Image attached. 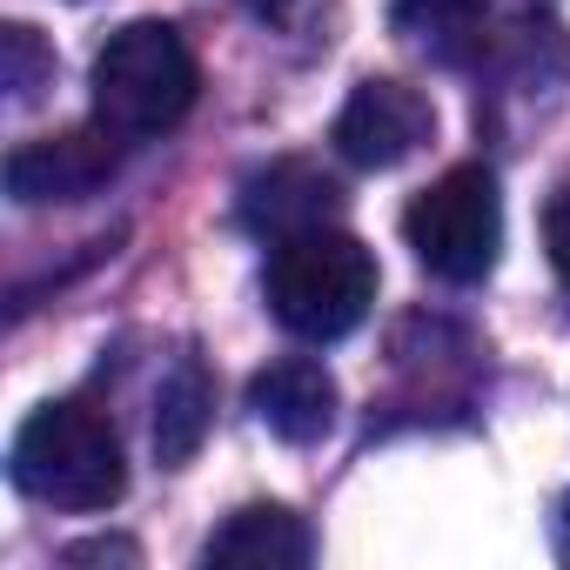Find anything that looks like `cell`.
<instances>
[{
    "instance_id": "cell-15",
    "label": "cell",
    "mask_w": 570,
    "mask_h": 570,
    "mask_svg": "<svg viewBox=\"0 0 570 570\" xmlns=\"http://www.w3.org/2000/svg\"><path fill=\"white\" fill-rule=\"evenodd\" d=\"M550 543H557V557L570 563V490L557 497V510H550Z\"/></svg>"
},
{
    "instance_id": "cell-9",
    "label": "cell",
    "mask_w": 570,
    "mask_h": 570,
    "mask_svg": "<svg viewBox=\"0 0 570 570\" xmlns=\"http://www.w3.org/2000/svg\"><path fill=\"white\" fill-rule=\"evenodd\" d=\"M316 557V537L296 510L248 503L208 537V563H255V570H303Z\"/></svg>"
},
{
    "instance_id": "cell-16",
    "label": "cell",
    "mask_w": 570,
    "mask_h": 570,
    "mask_svg": "<svg viewBox=\"0 0 570 570\" xmlns=\"http://www.w3.org/2000/svg\"><path fill=\"white\" fill-rule=\"evenodd\" d=\"M242 8H255V14H282L289 0H242Z\"/></svg>"
},
{
    "instance_id": "cell-6",
    "label": "cell",
    "mask_w": 570,
    "mask_h": 570,
    "mask_svg": "<svg viewBox=\"0 0 570 570\" xmlns=\"http://www.w3.org/2000/svg\"><path fill=\"white\" fill-rule=\"evenodd\" d=\"M430 128H436V108H430V95H416V88H403V81H356L350 88V101L336 108V128H330V141H336V155L350 161V168H396V161H410L423 141H430Z\"/></svg>"
},
{
    "instance_id": "cell-13",
    "label": "cell",
    "mask_w": 570,
    "mask_h": 570,
    "mask_svg": "<svg viewBox=\"0 0 570 570\" xmlns=\"http://www.w3.org/2000/svg\"><path fill=\"white\" fill-rule=\"evenodd\" d=\"M543 248H550V268H557V282L570 289V181L550 195V208H543Z\"/></svg>"
},
{
    "instance_id": "cell-12",
    "label": "cell",
    "mask_w": 570,
    "mask_h": 570,
    "mask_svg": "<svg viewBox=\"0 0 570 570\" xmlns=\"http://www.w3.org/2000/svg\"><path fill=\"white\" fill-rule=\"evenodd\" d=\"M0 81H8V101L14 108H28L48 81H55V55L41 48V35L35 28H0Z\"/></svg>"
},
{
    "instance_id": "cell-3",
    "label": "cell",
    "mask_w": 570,
    "mask_h": 570,
    "mask_svg": "<svg viewBox=\"0 0 570 570\" xmlns=\"http://www.w3.org/2000/svg\"><path fill=\"white\" fill-rule=\"evenodd\" d=\"M202 95L195 48L168 21H128L95 55V121L121 141H161Z\"/></svg>"
},
{
    "instance_id": "cell-1",
    "label": "cell",
    "mask_w": 570,
    "mask_h": 570,
    "mask_svg": "<svg viewBox=\"0 0 570 570\" xmlns=\"http://www.w3.org/2000/svg\"><path fill=\"white\" fill-rule=\"evenodd\" d=\"M268 316L303 336V343H336L350 330H363V316L376 309V255L350 235V228H303L268 242Z\"/></svg>"
},
{
    "instance_id": "cell-8",
    "label": "cell",
    "mask_w": 570,
    "mask_h": 570,
    "mask_svg": "<svg viewBox=\"0 0 570 570\" xmlns=\"http://www.w3.org/2000/svg\"><path fill=\"white\" fill-rule=\"evenodd\" d=\"M336 208H343L336 181H330L323 168H309V161H275V168H262V175L242 188V222H248L255 235H268V242L303 235V228H323Z\"/></svg>"
},
{
    "instance_id": "cell-5",
    "label": "cell",
    "mask_w": 570,
    "mask_h": 570,
    "mask_svg": "<svg viewBox=\"0 0 570 570\" xmlns=\"http://www.w3.org/2000/svg\"><path fill=\"white\" fill-rule=\"evenodd\" d=\"M121 135H108L101 121L68 128V135H41L28 148L8 155V195L21 208H55V202H88L115 181L121 168Z\"/></svg>"
},
{
    "instance_id": "cell-4",
    "label": "cell",
    "mask_w": 570,
    "mask_h": 570,
    "mask_svg": "<svg viewBox=\"0 0 570 570\" xmlns=\"http://www.w3.org/2000/svg\"><path fill=\"white\" fill-rule=\"evenodd\" d=\"M403 235L416 248V262L436 275V282H483L503 255V195H497V175L483 161H463L450 175H436L410 208H403Z\"/></svg>"
},
{
    "instance_id": "cell-10",
    "label": "cell",
    "mask_w": 570,
    "mask_h": 570,
    "mask_svg": "<svg viewBox=\"0 0 570 570\" xmlns=\"http://www.w3.org/2000/svg\"><path fill=\"white\" fill-rule=\"evenodd\" d=\"M208 423H215V383H208V370H202L195 356H181V363L161 376V396H155V456H161L168 470H181V463L202 450Z\"/></svg>"
},
{
    "instance_id": "cell-14",
    "label": "cell",
    "mask_w": 570,
    "mask_h": 570,
    "mask_svg": "<svg viewBox=\"0 0 570 570\" xmlns=\"http://www.w3.org/2000/svg\"><path fill=\"white\" fill-rule=\"evenodd\" d=\"M68 563H135V543H75Z\"/></svg>"
},
{
    "instance_id": "cell-7",
    "label": "cell",
    "mask_w": 570,
    "mask_h": 570,
    "mask_svg": "<svg viewBox=\"0 0 570 570\" xmlns=\"http://www.w3.org/2000/svg\"><path fill=\"white\" fill-rule=\"evenodd\" d=\"M248 410L262 416V430H275L282 443H323L336 430V376L316 356H282L248 383Z\"/></svg>"
},
{
    "instance_id": "cell-2",
    "label": "cell",
    "mask_w": 570,
    "mask_h": 570,
    "mask_svg": "<svg viewBox=\"0 0 570 570\" xmlns=\"http://www.w3.org/2000/svg\"><path fill=\"white\" fill-rule=\"evenodd\" d=\"M8 470H14V490H28L35 503H55V510H108L128 490L121 436H115L108 410H95L81 396L41 403L14 430Z\"/></svg>"
},
{
    "instance_id": "cell-11",
    "label": "cell",
    "mask_w": 570,
    "mask_h": 570,
    "mask_svg": "<svg viewBox=\"0 0 570 570\" xmlns=\"http://www.w3.org/2000/svg\"><path fill=\"white\" fill-rule=\"evenodd\" d=\"M390 21L403 41L443 55V61H463L483 35V0H390Z\"/></svg>"
}]
</instances>
